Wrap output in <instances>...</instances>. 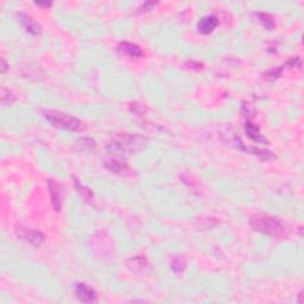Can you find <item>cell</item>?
I'll use <instances>...</instances> for the list:
<instances>
[{"instance_id":"6da1fadb","label":"cell","mask_w":304,"mask_h":304,"mask_svg":"<svg viewBox=\"0 0 304 304\" xmlns=\"http://www.w3.org/2000/svg\"><path fill=\"white\" fill-rule=\"evenodd\" d=\"M149 139L139 134L117 133L112 136L107 144V150L116 155H132L143 151L147 146Z\"/></svg>"},{"instance_id":"7a4b0ae2","label":"cell","mask_w":304,"mask_h":304,"mask_svg":"<svg viewBox=\"0 0 304 304\" xmlns=\"http://www.w3.org/2000/svg\"><path fill=\"white\" fill-rule=\"evenodd\" d=\"M250 224L254 231L275 238L286 237L290 227L282 219L268 214H256L251 218Z\"/></svg>"},{"instance_id":"3957f363","label":"cell","mask_w":304,"mask_h":304,"mask_svg":"<svg viewBox=\"0 0 304 304\" xmlns=\"http://www.w3.org/2000/svg\"><path fill=\"white\" fill-rule=\"evenodd\" d=\"M43 116L51 125L61 130L70 131V132H79V131L84 130L83 122L72 114L55 111V109H48L43 112Z\"/></svg>"},{"instance_id":"277c9868","label":"cell","mask_w":304,"mask_h":304,"mask_svg":"<svg viewBox=\"0 0 304 304\" xmlns=\"http://www.w3.org/2000/svg\"><path fill=\"white\" fill-rule=\"evenodd\" d=\"M90 248L94 256L103 260L111 259L114 254V243L106 232H97L90 238Z\"/></svg>"},{"instance_id":"5b68a950","label":"cell","mask_w":304,"mask_h":304,"mask_svg":"<svg viewBox=\"0 0 304 304\" xmlns=\"http://www.w3.org/2000/svg\"><path fill=\"white\" fill-rule=\"evenodd\" d=\"M16 233H17V235L21 240L29 243L30 245L35 246V247H41L43 243L45 242V235L42 232L29 228V227L17 226Z\"/></svg>"},{"instance_id":"8992f818","label":"cell","mask_w":304,"mask_h":304,"mask_svg":"<svg viewBox=\"0 0 304 304\" xmlns=\"http://www.w3.org/2000/svg\"><path fill=\"white\" fill-rule=\"evenodd\" d=\"M48 188H49V194L51 197V204H53L54 209L56 212H60L62 208V202H63V188L60 183H57L56 181L50 179L48 180Z\"/></svg>"},{"instance_id":"52a82bcc","label":"cell","mask_w":304,"mask_h":304,"mask_svg":"<svg viewBox=\"0 0 304 304\" xmlns=\"http://www.w3.org/2000/svg\"><path fill=\"white\" fill-rule=\"evenodd\" d=\"M103 166H105L107 170H109L113 174L118 175H125V176H128V175H133L132 169L125 163L122 160H118V158H107L103 162Z\"/></svg>"},{"instance_id":"ba28073f","label":"cell","mask_w":304,"mask_h":304,"mask_svg":"<svg viewBox=\"0 0 304 304\" xmlns=\"http://www.w3.org/2000/svg\"><path fill=\"white\" fill-rule=\"evenodd\" d=\"M17 20L18 23L25 29V31L34 35V36H38V35H41V32H42V26H41L35 19H32V17L26 15V13L24 12L17 13Z\"/></svg>"},{"instance_id":"9c48e42d","label":"cell","mask_w":304,"mask_h":304,"mask_svg":"<svg viewBox=\"0 0 304 304\" xmlns=\"http://www.w3.org/2000/svg\"><path fill=\"white\" fill-rule=\"evenodd\" d=\"M75 295L81 302L92 303L97 301V292L88 284L78 283L75 285Z\"/></svg>"},{"instance_id":"30bf717a","label":"cell","mask_w":304,"mask_h":304,"mask_svg":"<svg viewBox=\"0 0 304 304\" xmlns=\"http://www.w3.org/2000/svg\"><path fill=\"white\" fill-rule=\"evenodd\" d=\"M118 53L130 59H141L144 56V51L138 45L131 42H120L118 44Z\"/></svg>"},{"instance_id":"8fae6325","label":"cell","mask_w":304,"mask_h":304,"mask_svg":"<svg viewBox=\"0 0 304 304\" xmlns=\"http://www.w3.org/2000/svg\"><path fill=\"white\" fill-rule=\"evenodd\" d=\"M127 267L132 272L143 273L150 270V263L144 256H137L127 260Z\"/></svg>"},{"instance_id":"7c38bea8","label":"cell","mask_w":304,"mask_h":304,"mask_svg":"<svg viewBox=\"0 0 304 304\" xmlns=\"http://www.w3.org/2000/svg\"><path fill=\"white\" fill-rule=\"evenodd\" d=\"M218 25V17H215V16H207V17L200 19L199 24H197V29H199V32H201L202 35H208L214 31Z\"/></svg>"},{"instance_id":"4fadbf2b","label":"cell","mask_w":304,"mask_h":304,"mask_svg":"<svg viewBox=\"0 0 304 304\" xmlns=\"http://www.w3.org/2000/svg\"><path fill=\"white\" fill-rule=\"evenodd\" d=\"M245 131L246 134L250 137L252 141L257 142V143L267 144V139L263 136L262 132H260V128L254 124V122H252L251 120H247V122H245Z\"/></svg>"},{"instance_id":"5bb4252c","label":"cell","mask_w":304,"mask_h":304,"mask_svg":"<svg viewBox=\"0 0 304 304\" xmlns=\"http://www.w3.org/2000/svg\"><path fill=\"white\" fill-rule=\"evenodd\" d=\"M185 266H187V259H185V257L182 256V254L174 256L171 258L170 267L174 272H176V273L182 272V271L185 270Z\"/></svg>"},{"instance_id":"9a60e30c","label":"cell","mask_w":304,"mask_h":304,"mask_svg":"<svg viewBox=\"0 0 304 304\" xmlns=\"http://www.w3.org/2000/svg\"><path fill=\"white\" fill-rule=\"evenodd\" d=\"M74 185H75L76 191H78V193L80 194V196L82 197V199H83L84 201L88 202V203H90V202H92V200H93L92 190H90L89 188H87V187H84V185H82L80 181H79L78 179H75V177H74Z\"/></svg>"},{"instance_id":"2e32d148","label":"cell","mask_w":304,"mask_h":304,"mask_svg":"<svg viewBox=\"0 0 304 304\" xmlns=\"http://www.w3.org/2000/svg\"><path fill=\"white\" fill-rule=\"evenodd\" d=\"M256 16L258 17L259 21L263 24V26L267 30H273L276 26L275 20H273V17L270 15V13L266 12H257Z\"/></svg>"},{"instance_id":"e0dca14e","label":"cell","mask_w":304,"mask_h":304,"mask_svg":"<svg viewBox=\"0 0 304 304\" xmlns=\"http://www.w3.org/2000/svg\"><path fill=\"white\" fill-rule=\"evenodd\" d=\"M0 99H1L2 105L10 106L16 101V95L10 89L1 87V89H0Z\"/></svg>"},{"instance_id":"ac0fdd59","label":"cell","mask_w":304,"mask_h":304,"mask_svg":"<svg viewBox=\"0 0 304 304\" xmlns=\"http://www.w3.org/2000/svg\"><path fill=\"white\" fill-rule=\"evenodd\" d=\"M76 145H78L81 150H93L97 146L95 142L93 141L92 138H88V137H83V138L78 139Z\"/></svg>"},{"instance_id":"d6986e66","label":"cell","mask_w":304,"mask_h":304,"mask_svg":"<svg viewBox=\"0 0 304 304\" xmlns=\"http://www.w3.org/2000/svg\"><path fill=\"white\" fill-rule=\"evenodd\" d=\"M157 4H158L157 1H146V2H144V4L142 5V6H139V7H138V10H137V12H138V13L147 12V11L152 10L153 7H155Z\"/></svg>"},{"instance_id":"ffe728a7","label":"cell","mask_w":304,"mask_h":304,"mask_svg":"<svg viewBox=\"0 0 304 304\" xmlns=\"http://www.w3.org/2000/svg\"><path fill=\"white\" fill-rule=\"evenodd\" d=\"M283 67H287V68H298V69H301V67H302V61H301L300 57H295V59H291L289 60L285 64L283 65Z\"/></svg>"},{"instance_id":"44dd1931","label":"cell","mask_w":304,"mask_h":304,"mask_svg":"<svg viewBox=\"0 0 304 304\" xmlns=\"http://www.w3.org/2000/svg\"><path fill=\"white\" fill-rule=\"evenodd\" d=\"M282 72H283V67H279V68H277V69L275 68V69L270 70V72L266 74V78L275 80V79H277L282 75Z\"/></svg>"},{"instance_id":"7402d4cb","label":"cell","mask_w":304,"mask_h":304,"mask_svg":"<svg viewBox=\"0 0 304 304\" xmlns=\"http://www.w3.org/2000/svg\"><path fill=\"white\" fill-rule=\"evenodd\" d=\"M188 65H191V67H189V68H191V69H196V70H200L202 68V63H199V62H194V61H190V62H188L187 63Z\"/></svg>"},{"instance_id":"603a6c76","label":"cell","mask_w":304,"mask_h":304,"mask_svg":"<svg viewBox=\"0 0 304 304\" xmlns=\"http://www.w3.org/2000/svg\"><path fill=\"white\" fill-rule=\"evenodd\" d=\"M35 5L37 6H43V7H50L53 5L51 1H35Z\"/></svg>"},{"instance_id":"cb8c5ba5","label":"cell","mask_w":304,"mask_h":304,"mask_svg":"<svg viewBox=\"0 0 304 304\" xmlns=\"http://www.w3.org/2000/svg\"><path fill=\"white\" fill-rule=\"evenodd\" d=\"M7 68H9V65H7V63H6V61H5V60H4V59H1V73H2V74H4V73H6Z\"/></svg>"},{"instance_id":"d4e9b609","label":"cell","mask_w":304,"mask_h":304,"mask_svg":"<svg viewBox=\"0 0 304 304\" xmlns=\"http://www.w3.org/2000/svg\"><path fill=\"white\" fill-rule=\"evenodd\" d=\"M302 296H303V291H301V292H300V297H298V303H301V304L303 303V301H302Z\"/></svg>"}]
</instances>
